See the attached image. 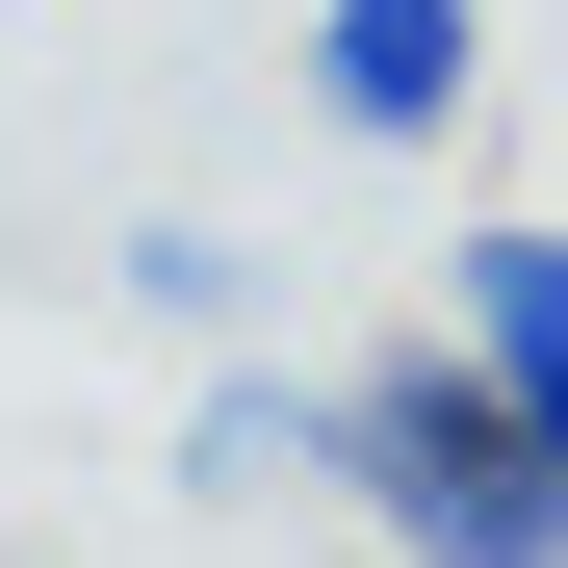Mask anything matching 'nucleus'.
I'll return each mask as SVG.
<instances>
[{"label":"nucleus","mask_w":568,"mask_h":568,"mask_svg":"<svg viewBox=\"0 0 568 568\" xmlns=\"http://www.w3.org/2000/svg\"><path fill=\"white\" fill-rule=\"evenodd\" d=\"M336 517L388 568H568V465L465 388V336H388L336 362Z\"/></svg>","instance_id":"1"},{"label":"nucleus","mask_w":568,"mask_h":568,"mask_svg":"<svg viewBox=\"0 0 568 568\" xmlns=\"http://www.w3.org/2000/svg\"><path fill=\"white\" fill-rule=\"evenodd\" d=\"M465 78H491V0H311V104H336L362 155H439Z\"/></svg>","instance_id":"2"},{"label":"nucleus","mask_w":568,"mask_h":568,"mask_svg":"<svg viewBox=\"0 0 568 568\" xmlns=\"http://www.w3.org/2000/svg\"><path fill=\"white\" fill-rule=\"evenodd\" d=\"M439 336H465V388L568 465V233H465V311H439Z\"/></svg>","instance_id":"3"},{"label":"nucleus","mask_w":568,"mask_h":568,"mask_svg":"<svg viewBox=\"0 0 568 568\" xmlns=\"http://www.w3.org/2000/svg\"><path fill=\"white\" fill-rule=\"evenodd\" d=\"M181 491H336V388H284V362H207V414H181Z\"/></svg>","instance_id":"4"},{"label":"nucleus","mask_w":568,"mask_h":568,"mask_svg":"<svg viewBox=\"0 0 568 568\" xmlns=\"http://www.w3.org/2000/svg\"><path fill=\"white\" fill-rule=\"evenodd\" d=\"M130 311H155V336H207V362H233V311H258V258H233V233H130Z\"/></svg>","instance_id":"5"}]
</instances>
